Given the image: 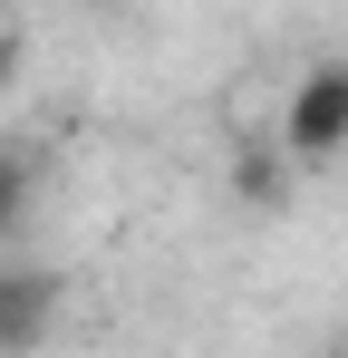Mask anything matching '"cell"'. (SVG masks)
Instances as JSON below:
<instances>
[{"mask_svg": "<svg viewBox=\"0 0 348 358\" xmlns=\"http://www.w3.org/2000/svg\"><path fill=\"white\" fill-rule=\"evenodd\" d=\"M290 145V165L310 175V165H329V155H348V59H319V68H300L290 78V97H281V126H271Z\"/></svg>", "mask_w": 348, "mask_h": 358, "instance_id": "6da1fadb", "label": "cell"}, {"mask_svg": "<svg viewBox=\"0 0 348 358\" xmlns=\"http://www.w3.org/2000/svg\"><path fill=\"white\" fill-rule=\"evenodd\" d=\"M49 329H58V271L0 262V349H39Z\"/></svg>", "mask_w": 348, "mask_h": 358, "instance_id": "7a4b0ae2", "label": "cell"}, {"mask_svg": "<svg viewBox=\"0 0 348 358\" xmlns=\"http://www.w3.org/2000/svg\"><path fill=\"white\" fill-rule=\"evenodd\" d=\"M290 175H300V165H290V145H281V136L232 155V194H242L252 213H281V203H290Z\"/></svg>", "mask_w": 348, "mask_h": 358, "instance_id": "3957f363", "label": "cell"}, {"mask_svg": "<svg viewBox=\"0 0 348 358\" xmlns=\"http://www.w3.org/2000/svg\"><path fill=\"white\" fill-rule=\"evenodd\" d=\"M29 203H39V155H29L20 136H0V242H20Z\"/></svg>", "mask_w": 348, "mask_h": 358, "instance_id": "277c9868", "label": "cell"}, {"mask_svg": "<svg viewBox=\"0 0 348 358\" xmlns=\"http://www.w3.org/2000/svg\"><path fill=\"white\" fill-rule=\"evenodd\" d=\"M10 68H20V39H10V29H0V87H10Z\"/></svg>", "mask_w": 348, "mask_h": 358, "instance_id": "5b68a950", "label": "cell"}]
</instances>
